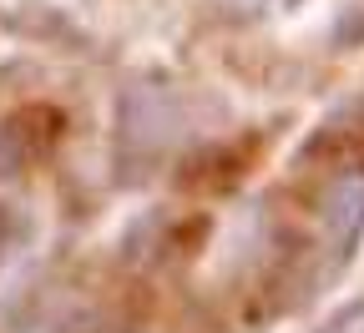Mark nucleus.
<instances>
[{
    "label": "nucleus",
    "instance_id": "f257e3e1",
    "mask_svg": "<svg viewBox=\"0 0 364 333\" xmlns=\"http://www.w3.org/2000/svg\"><path fill=\"white\" fill-rule=\"evenodd\" d=\"M172 131H177V107L162 86L136 81V86L122 91V102H117V152H122V162L162 157Z\"/></svg>",
    "mask_w": 364,
    "mask_h": 333
},
{
    "label": "nucleus",
    "instance_id": "f03ea898",
    "mask_svg": "<svg viewBox=\"0 0 364 333\" xmlns=\"http://www.w3.org/2000/svg\"><path fill=\"white\" fill-rule=\"evenodd\" d=\"M359 227H364V172H349L329 192V232L339 243V258H349V248L359 243Z\"/></svg>",
    "mask_w": 364,
    "mask_h": 333
}]
</instances>
